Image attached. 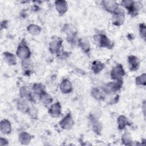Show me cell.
<instances>
[{
  "instance_id": "obj_17",
  "label": "cell",
  "mask_w": 146,
  "mask_h": 146,
  "mask_svg": "<svg viewBox=\"0 0 146 146\" xmlns=\"http://www.w3.org/2000/svg\"><path fill=\"white\" fill-rule=\"evenodd\" d=\"M79 46L84 52H88L90 50V42L86 39H81L79 40Z\"/></svg>"
},
{
  "instance_id": "obj_13",
  "label": "cell",
  "mask_w": 146,
  "mask_h": 146,
  "mask_svg": "<svg viewBox=\"0 0 146 146\" xmlns=\"http://www.w3.org/2000/svg\"><path fill=\"white\" fill-rule=\"evenodd\" d=\"M128 63L132 70H136L139 66V60L135 56H130L128 57Z\"/></svg>"
},
{
  "instance_id": "obj_1",
  "label": "cell",
  "mask_w": 146,
  "mask_h": 146,
  "mask_svg": "<svg viewBox=\"0 0 146 146\" xmlns=\"http://www.w3.org/2000/svg\"><path fill=\"white\" fill-rule=\"evenodd\" d=\"M17 56L22 59H27L30 56V51L29 47L24 43L19 45L17 51Z\"/></svg>"
},
{
  "instance_id": "obj_5",
  "label": "cell",
  "mask_w": 146,
  "mask_h": 146,
  "mask_svg": "<svg viewBox=\"0 0 146 146\" xmlns=\"http://www.w3.org/2000/svg\"><path fill=\"white\" fill-rule=\"evenodd\" d=\"M61 127L65 129H70L74 125V120L70 114L67 115L60 122Z\"/></svg>"
},
{
  "instance_id": "obj_29",
  "label": "cell",
  "mask_w": 146,
  "mask_h": 146,
  "mask_svg": "<svg viewBox=\"0 0 146 146\" xmlns=\"http://www.w3.org/2000/svg\"><path fill=\"white\" fill-rule=\"evenodd\" d=\"M35 108L32 107V108H29V110L27 111V112L29 113V114L31 116V117L33 118H36V116H37V111Z\"/></svg>"
},
{
  "instance_id": "obj_27",
  "label": "cell",
  "mask_w": 146,
  "mask_h": 146,
  "mask_svg": "<svg viewBox=\"0 0 146 146\" xmlns=\"http://www.w3.org/2000/svg\"><path fill=\"white\" fill-rule=\"evenodd\" d=\"M33 90L35 94H41L42 92H44L43 87L42 86L41 84H35L33 86Z\"/></svg>"
},
{
  "instance_id": "obj_22",
  "label": "cell",
  "mask_w": 146,
  "mask_h": 146,
  "mask_svg": "<svg viewBox=\"0 0 146 146\" xmlns=\"http://www.w3.org/2000/svg\"><path fill=\"white\" fill-rule=\"evenodd\" d=\"M104 67V65L100 62H94L93 63V64H92V70L94 71V72L95 73H98Z\"/></svg>"
},
{
  "instance_id": "obj_3",
  "label": "cell",
  "mask_w": 146,
  "mask_h": 146,
  "mask_svg": "<svg viewBox=\"0 0 146 146\" xmlns=\"http://www.w3.org/2000/svg\"><path fill=\"white\" fill-rule=\"evenodd\" d=\"M102 3L105 9L110 13L115 14L120 10L117 3L115 1H103L102 2Z\"/></svg>"
},
{
  "instance_id": "obj_7",
  "label": "cell",
  "mask_w": 146,
  "mask_h": 146,
  "mask_svg": "<svg viewBox=\"0 0 146 146\" xmlns=\"http://www.w3.org/2000/svg\"><path fill=\"white\" fill-rule=\"evenodd\" d=\"M61 44L62 40L60 39V38H54L50 43V50L52 53H56L60 49Z\"/></svg>"
},
{
  "instance_id": "obj_11",
  "label": "cell",
  "mask_w": 146,
  "mask_h": 146,
  "mask_svg": "<svg viewBox=\"0 0 146 146\" xmlns=\"http://www.w3.org/2000/svg\"><path fill=\"white\" fill-rule=\"evenodd\" d=\"M0 129L1 132H2L3 133L8 134L10 133L11 131V126L10 121L6 119L2 120L1 122Z\"/></svg>"
},
{
  "instance_id": "obj_16",
  "label": "cell",
  "mask_w": 146,
  "mask_h": 146,
  "mask_svg": "<svg viewBox=\"0 0 146 146\" xmlns=\"http://www.w3.org/2000/svg\"><path fill=\"white\" fill-rule=\"evenodd\" d=\"M64 31L69 36H72L76 33V28L72 25H66L64 27Z\"/></svg>"
},
{
  "instance_id": "obj_15",
  "label": "cell",
  "mask_w": 146,
  "mask_h": 146,
  "mask_svg": "<svg viewBox=\"0 0 146 146\" xmlns=\"http://www.w3.org/2000/svg\"><path fill=\"white\" fill-rule=\"evenodd\" d=\"M4 57L6 61L11 65H15L17 63L15 56L11 53L5 52H4Z\"/></svg>"
},
{
  "instance_id": "obj_30",
  "label": "cell",
  "mask_w": 146,
  "mask_h": 146,
  "mask_svg": "<svg viewBox=\"0 0 146 146\" xmlns=\"http://www.w3.org/2000/svg\"><path fill=\"white\" fill-rule=\"evenodd\" d=\"M145 26L144 24H141L140 26V33L142 37L145 38Z\"/></svg>"
},
{
  "instance_id": "obj_21",
  "label": "cell",
  "mask_w": 146,
  "mask_h": 146,
  "mask_svg": "<svg viewBox=\"0 0 146 146\" xmlns=\"http://www.w3.org/2000/svg\"><path fill=\"white\" fill-rule=\"evenodd\" d=\"M20 94L22 97L29 99L31 97V92L27 86H23L20 89Z\"/></svg>"
},
{
  "instance_id": "obj_2",
  "label": "cell",
  "mask_w": 146,
  "mask_h": 146,
  "mask_svg": "<svg viewBox=\"0 0 146 146\" xmlns=\"http://www.w3.org/2000/svg\"><path fill=\"white\" fill-rule=\"evenodd\" d=\"M95 42L101 47L110 48L112 46L111 42L110 39L104 35L99 34L94 37Z\"/></svg>"
},
{
  "instance_id": "obj_23",
  "label": "cell",
  "mask_w": 146,
  "mask_h": 146,
  "mask_svg": "<svg viewBox=\"0 0 146 146\" xmlns=\"http://www.w3.org/2000/svg\"><path fill=\"white\" fill-rule=\"evenodd\" d=\"M121 140L125 145H130L132 142V139L129 133H125L122 136Z\"/></svg>"
},
{
  "instance_id": "obj_10",
  "label": "cell",
  "mask_w": 146,
  "mask_h": 146,
  "mask_svg": "<svg viewBox=\"0 0 146 146\" xmlns=\"http://www.w3.org/2000/svg\"><path fill=\"white\" fill-rule=\"evenodd\" d=\"M56 10L60 14L65 13L68 9V5L65 1H58L55 2Z\"/></svg>"
},
{
  "instance_id": "obj_31",
  "label": "cell",
  "mask_w": 146,
  "mask_h": 146,
  "mask_svg": "<svg viewBox=\"0 0 146 146\" xmlns=\"http://www.w3.org/2000/svg\"><path fill=\"white\" fill-rule=\"evenodd\" d=\"M7 144H8L7 141L5 139L1 137L0 139V145H6Z\"/></svg>"
},
{
  "instance_id": "obj_26",
  "label": "cell",
  "mask_w": 146,
  "mask_h": 146,
  "mask_svg": "<svg viewBox=\"0 0 146 146\" xmlns=\"http://www.w3.org/2000/svg\"><path fill=\"white\" fill-rule=\"evenodd\" d=\"M92 95L97 99H101L103 97L102 92L98 89H94L92 91Z\"/></svg>"
},
{
  "instance_id": "obj_4",
  "label": "cell",
  "mask_w": 146,
  "mask_h": 146,
  "mask_svg": "<svg viewBox=\"0 0 146 146\" xmlns=\"http://www.w3.org/2000/svg\"><path fill=\"white\" fill-rule=\"evenodd\" d=\"M124 74V70L121 65L116 66L112 70L111 72V76L113 79L120 80Z\"/></svg>"
},
{
  "instance_id": "obj_18",
  "label": "cell",
  "mask_w": 146,
  "mask_h": 146,
  "mask_svg": "<svg viewBox=\"0 0 146 146\" xmlns=\"http://www.w3.org/2000/svg\"><path fill=\"white\" fill-rule=\"evenodd\" d=\"M28 31L33 35H38L40 33L41 31L40 27L35 25H30L27 27Z\"/></svg>"
},
{
  "instance_id": "obj_6",
  "label": "cell",
  "mask_w": 146,
  "mask_h": 146,
  "mask_svg": "<svg viewBox=\"0 0 146 146\" xmlns=\"http://www.w3.org/2000/svg\"><path fill=\"white\" fill-rule=\"evenodd\" d=\"M122 85V82L119 80L115 82H111L106 85L105 90L108 92H114L119 90Z\"/></svg>"
},
{
  "instance_id": "obj_28",
  "label": "cell",
  "mask_w": 146,
  "mask_h": 146,
  "mask_svg": "<svg viewBox=\"0 0 146 146\" xmlns=\"http://www.w3.org/2000/svg\"><path fill=\"white\" fill-rule=\"evenodd\" d=\"M91 124L92 125V128L95 130V131H98L100 130V125L99 124V123L95 119H93V118L91 120Z\"/></svg>"
},
{
  "instance_id": "obj_19",
  "label": "cell",
  "mask_w": 146,
  "mask_h": 146,
  "mask_svg": "<svg viewBox=\"0 0 146 146\" xmlns=\"http://www.w3.org/2000/svg\"><path fill=\"white\" fill-rule=\"evenodd\" d=\"M117 123L119 128L120 129H123L128 124V120L124 116L121 115L117 119Z\"/></svg>"
},
{
  "instance_id": "obj_25",
  "label": "cell",
  "mask_w": 146,
  "mask_h": 146,
  "mask_svg": "<svg viewBox=\"0 0 146 146\" xmlns=\"http://www.w3.org/2000/svg\"><path fill=\"white\" fill-rule=\"evenodd\" d=\"M136 83L137 85H145L146 83V76L145 74H143L136 78Z\"/></svg>"
},
{
  "instance_id": "obj_20",
  "label": "cell",
  "mask_w": 146,
  "mask_h": 146,
  "mask_svg": "<svg viewBox=\"0 0 146 146\" xmlns=\"http://www.w3.org/2000/svg\"><path fill=\"white\" fill-rule=\"evenodd\" d=\"M40 101L44 104L47 105L50 103L52 102V98L48 94L46 93L45 92H42L40 95Z\"/></svg>"
},
{
  "instance_id": "obj_9",
  "label": "cell",
  "mask_w": 146,
  "mask_h": 146,
  "mask_svg": "<svg viewBox=\"0 0 146 146\" xmlns=\"http://www.w3.org/2000/svg\"><path fill=\"white\" fill-rule=\"evenodd\" d=\"M60 88L63 93H69L72 90V84L70 80L67 79H64L60 83Z\"/></svg>"
},
{
  "instance_id": "obj_14",
  "label": "cell",
  "mask_w": 146,
  "mask_h": 146,
  "mask_svg": "<svg viewBox=\"0 0 146 146\" xmlns=\"http://www.w3.org/2000/svg\"><path fill=\"white\" fill-rule=\"evenodd\" d=\"M31 140V136L29 133L23 132L19 135V141L22 144H28Z\"/></svg>"
},
{
  "instance_id": "obj_8",
  "label": "cell",
  "mask_w": 146,
  "mask_h": 146,
  "mask_svg": "<svg viewBox=\"0 0 146 146\" xmlns=\"http://www.w3.org/2000/svg\"><path fill=\"white\" fill-rule=\"evenodd\" d=\"M50 114L54 117H58L61 113V107L59 103H56L52 105L49 110Z\"/></svg>"
},
{
  "instance_id": "obj_24",
  "label": "cell",
  "mask_w": 146,
  "mask_h": 146,
  "mask_svg": "<svg viewBox=\"0 0 146 146\" xmlns=\"http://www.w3.org/2000/svg\"><path fill=\"white\" fill-rule=\"evenodd\" d=\"M18 108L19 109V110L25 112H27L29 110V107L27 104L25 102V101H22V100H20L18 102Z\"/></svg>"
},
{
  "instance_id": "obj_12",
  "label": "cell",
  "mask_w": 146,
  "mask_h": 146,
  "mask_svg": "<svg viewBox=\"0 0 146 146\" xmlns=\"http://www.w3.org/2000/svg\"><path fill=\"white\" fill-rule=\"evenodd\" d=\"M124 13L119 10L117 13L114 14V17L113 18V22L115 25H120L124 22Z\"/></svg>"
}]
</instances>
